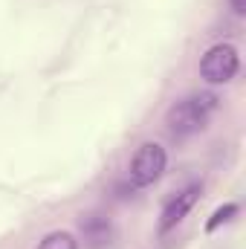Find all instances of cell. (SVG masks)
<instances>
[{"label":"cell","instance_id":"cell-8","mask_svg":"<svg viewBox=\"0 0 246 249\" xmlns=\"http://www.w3.org/2000/svg\"><path fill=\"white\" fill-rule=\"evenodd\" d=\"M229 3H232V12L235 15H244L246 12V0H229Z\"/></svg>","mask_w":246,"mask_h":249},{"label":"cell","instance_id":"cell-1","mask_svg":"<svg viewBox=\"0 0 246 249\" xmlns=\"http://www.w3.org/2000/svg\"><path fill=\"white\" fill-rule=\"evenodd\" d=\"M214 107H217V96H214V93L188 96V99L177 102V105L168 110L165 122H168V127H171L174 133L188 136V133H197V130L206 127V122H209V116H211Z\"/></svg>","mask_w":246,"mask_h":249},{"label":"cell","instance_id":"cell-3","mask_svg":"<svg viewBox=\"0 0 246 249\" xmlns=\"http://www.w3.org/2000/svg\"><path fill=\"white\" fill-rule=\"evenodd\" d=\"M165 162H168L165 148L157 145V142H145V145L133 154V160H130V180H133L136 186H151V183H157V180L162 177Z\"/></svg>","mask_w":246,"mask_h":249},{"label":"cell","instance_id":"cell-4","mask_svg":"<svg viewBox=\"0 0 246 249\" xmlns=\"http://www.w3.org/2000/svg\"><path fill=\"white\" fill-rule=\"evenodd\" d=\"M197 197H200V186H188L185 191H180V194L165 206V212H162V217H159V232L174 229L185 214L191 212V206L197 203Z\"/></svg>","mask_w":246,"mask_h":249},{"label":"cell","instance_id":"cell-6","mask_svg":"<svg viewBox=\"0 0 246 249\" xmlns=\"http://www.w3.org/2000/svg\"><path fill=\"white\" fill-rule=\"evenodd\" d=\"M38 249H78V244H75V238L67 235V232H53V235H47V238L41 241Z\"/></svg>","mask_w":246,"mask_h":249},{"label":"cell","instance_id":"cell-7","mask_svg":"<svg viewBox=\"0 0 246 249\" xmlns=\"http://www.w3.org/2000/svg\"><path fill=\"white\" fill-rule=\"evenodd\" d=\"M235 214H238V206H235V203H226V206H220V209H217V212L211 214V220L206 223V232H214V229H217L220 223H226V220H232Z\"/></svg>","mask_w":246,"mask_h":249},{"label":"cell","instance_id":"cell-2","mask_svg":"<svg viewBox=\"0 0 246 249\" xmlns=\"http://www.w3.org/2000/svg\"><path fill=\"white\" fill-rule=\"evenodd\" d=\"M238 67H241V58H238V50H235L232 44H214V47L203 55L200 72H203V78H206L209 84H226V81L235 78Z\"/></svg>","mask_w":246,"mask_h":249},{"label":"cell","instance_id":"cell-5","mask_svg":"<svg viewBox=\"0 0 246 249\" xmlns=\"http://www.w3.org/2000/svg\"><path fill=\"white\" fill-rule=\"evenodd\" d=\"M78 226H81V235H84V241H87L90 249L107 247L110 238H113V226H110V220L102 217V214H87V217H81Z\"/></svg>","mask_w":246,"mask_h":249}]
</instances>
